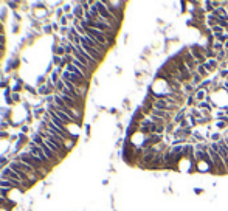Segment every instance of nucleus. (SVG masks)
I'll list each match as a JSON object with an SVG mask.
<instances>
[{
	"label": "nucleus",
	"instance_id": "nucleus-1",
	"mask_svg": "<svg viewBox=\"0 0 228 211\" xmlns=\"http://www.w3.org/2000/svg\"><path fill=\"white\" fill-rule=\"evenodd\" d=\"M16 160H19V162H23V163H26V165H30V166H31V168H34L36 171H39V169H44V168H45V163L41 160V158H37V157L31 155L30 152H28V154H19Z\"/></svg>",
	"mask_w": 228,
	"mask_h": 211
},
{
	"label": "nucleus",
	"instance_id": "nucleus-2",
	"mask_svg": "<svg viewBox=\"0 0 228 211\" xmlns=\"http://www.w3.org/2000/svg\"><path fill=\"white\" fill-rule=\"evenodd\" d=\"M95 6H96V9H98V12H99V17L104 20V22H107L112 28L115 26V17L109 12V9H107V6L104 5V2H95Z\"/></svg>",
	"mask_w": 228,
	"mask_h": 211
},
{
	"label": "nucleus",
	"instance_id": "nucleus-3",
	"mask_svg": "<svg viewBox=\"0 0 228 211\" xmlns=\"http://www.w3.org/2000/svg\"><path fill=\"white\" fill-rule=\"evenodd\" d=\"M180 56H182V59H183V62L186 64V67L189 69V72L193 73V72H196L197 70V67H199V62L194 59V56L191 55V51H189V48H185V50H182L180 51Z\"/></svg>",
	"mask_w": 228,
	"mask_h": 211
},
{
	"label": "nucleus",
	"instance_id": "nucleus-4",
	"mask_svg": "<svg viewBox=\"0 0 228 211\" xmlns=\"http://www.w3.org/2000/svg\"><path fill=\"white\" fill-rule=\"evenodd\" d=\"M208 154H210V158H211V163H213V168L214 169H219V172L222 174V172H225V169H226V166H225V163H223V160H222V157L214 151V149H208Z\"/></svg>",
	"mask_w": 228,
	"mask_h": 211
},
{
	"label": "nucleus",
	"instance_id": "nucleus-5",
	"mask_svg": "<svg viewBox=\"0 0 228 211\" xmlns=\"http://www.w3.org/2000/svg\"><path fill=\"white\" fill-rule=\"evenodd\" d=\"M30 154H31V155H34V157H37V158H41V160H42L45 165H48V163H50V160H48V157L45 155V152H44L41 148H39L37 144H34V143H33V144H30Z\"/></svg>",
	"mask_w": 228,
	"mask_h": 211
},
{
	"label": "nucleus",
	"instance_id": "nucleus-6",
	"mask_svg": "<svg viewBox=\"0 0 228 211\" xmlns=\"http://www.w3.org/2000/svg\"><path fill=\"white\" fill-rule=\"evenodd\" d=\"M2 179H6V180H20V176L17 174V172H14L9 166L8 168H5L3 169V172H2Z\"/></svg>",
	"mask_w": 228,
	"mask_h": 211
},
{
	"label": "nucleus",
	"instance_id": "nucleus-7",
	"mask_svg": "<svg viewBox=\"0 0 228 211\" xmlns=\"http://www.w3.org/2000/svg\"><path fill=\"white\" fill-rule=\"evenodd\" d=\"M206 96H208V90H203V89H197V92L194 93V98L197 102L206 101Z\"/></svg>",
	"mask_w": 228,
	"mask_h": 211
},
{
	"label": "nucleus",
	"instance_id": "nucleus-8",
	"mask_svg": "<svg viewBox=\"0 0 228 211\" xmlns=\"http://www.w3.org/2000/svg\"><path fill=\"white\" fill-rule=\"evenodd\" d=\"M205 69L208 73H213L214 70H219V62L216 59H208V62L205 64Z\"/></svg>",
	"mask_w": 228,
	"mask_h": 211
},
{
	"label": "nucleus",
	"instance_id": "nucleus-9",
	"mask_svg": "<svg viewBox=\"0 0 228 211\" xmlns=\"http://www.w3.org/2000/svg\"><path fill=\"white\" fill-rule=\"evenodd\" d=\"M39 148H41V149H42V151L45 152V155L48 157V160H50V162H51V160H55V158H56V157H55L56 154H55V152H53V151H51V149H50V148L47 146V143H45V141H44V143H42V144H41V146H39Z\"/></svg>",
	"mask_w": 228,
	"mask_h": 211
},
{
	"label": "nucleus",
	"instance_id": "nucleus-10",
	"mask_svg": "<svg viewBox=\"0 0 228 211\" xmlns=\"http://www.w3.org/2000/svg\"><path fill=\"white\" fill-rule=\"evenodd\" d=\"M202 79H203V78L200 76L197 72H193V73H191V84H193V85L199 87L200 84H202Z\"/></svg>",
	"mask_w": 228,
	"mask_h": 211
},
{
	"label": "nucleus",
	"instance_id": "nucleus-11",
	"mask_svg": "<svg viewBox=\"0 0 228 211\" xmlns=\"http://www.w3.org/2000/svg\"><path fill=\"white\" fill-rule=\"evenodd\" d=\"M205 20H206V23H208V26H210V28H213L214 25H217V16H214L213 12L206 16V19H205Z\"/></svg>",
	"mask_w": 228,
	"mask_h": 211
},
{
	"label": "nucleus",
	"instance_id": "nucleus-12",
	"mask_svg": "<svg viewBox=\"0 0 228 211\" xmlns=\"http://www.w3.org/2000/svg\"><path fill=\"white\" fill-rule=\"evenodd\" d=\"M211 33H213V36H214V37H216V36L223 34V33H225V30L222 28V26H219V25H214L213 28H211Z\"/></svg>",
	"mask_w": 228,
	"mask_h": 211
},
{
	"label": "nucleus",
	"instance_id": "nucleus-13",
	"mask_svg": "<svg viewBox=\"0 0 228 211\" xmlns=\"http://www.w3.org/2000/svg\"><path fill=\"white\" fill-rule=\"evenodd\" d=\"M210 138H211L213 143H219L223 138V135L220 134V132H213V134H210Z\"/></svg>",
	"mask_w": 228,
	"mask_h": 211
},
{
	"label": "nucleus",
	"instance_id": "nucleus-14",
	"mask_svg": "<svg viewBox=\"0 0 228 211\" xmlns=\"http://www.w3.org/2000/svg\"><path fill=\"white\" fill-rule=\"evenodd\" d=\"M211 48L216 51V53H219V51H223L225 48H223V44H220V42H217V41H214L213 44H211Z\"/></svg>",
	"mask_w": 228,
	"mask_h": 211
},
{
	"label": "nucleus",
	"instance_id": "nucleus-15",
	"mask_svg": "<svg viewBox=\"0 0 228 211\" xmlns=\"http://www.w3.org/2000/svg\"><path fill=\"white\" fill-rule=\"evenodd\" d=\"M196 72H197V73H199L200 76H202V78H206V76L210 75V73L206 72V69H205V65H199V67H197V70H196Z\"/></svg>",
	"mask_w": 228,
	"mask_h": 211
},
{
	"label": "nucleus",
	"instance_id": "nucleus-16",
	"mask_svg": "<svg viewBox=\"0 0 228 211\" xmlns=\"http://www.w3.org/2000/svg\"><path fill=\"white\" fill-rule=\"evenodd\" d=\"M0 188L11 189V188H12V185H11V182H9V180H6V179H2V180H0Z\"/></svg>",
	"mask_w": 228,
	"mask_h": 211
},
{
	"label": "nucleus",
	"instance_id": "nucleus-17",
	"mask_svg": "<svg viewBox=\"0 0 228 211\" xmlns=\"http://www.w3.org/2000/svg\"><path fill=\"white\" fill-rule=\"evenodd\" d=\"M186 106H188V107H191V109H193V106H197L196 98H194V96H188V98H186Z\"/></svg>",
	"mask_w": 228,
	"mask_h": 211
},
{
	"label": "nucleus",
	"instance_id": "nucleus-18",
	"mask_svg": "<svg viewBox=\"0 0 228 211\" xmlns=\"http://www.w3.org/2000/svg\"><path fill=\"white\" fill-rule=\"evenodd\" d=\"M226 126H228V124H226L225 121H222V120H217V121H216V127L220 129V130H223V132L226 130Z\"/></svg>",
	"mask_w": 228,
	"mask_h": 211
},
{
	"label": "nucleus",
	"instance_id": "nucleus-19",
	"mask_svg": "<svg viewBox=\"0 0 228 211\" xmlns=\"http://www.w3.org/2000/svg\"><path fill=\"white\" fill-rule=\"evenodd\" d=\"M55 51H56V53H59V55H62V53H64L65 50H64V47H56V48H55Z\"/></svg>",
	"mask_w": 228,
	"mask_h": 211
},
{
	"label": "nucleus",
	"instance_id": "nucleus-20",
	"mask_svg": "<svg viewBox=\"0 0 228 211\" xmlns=\"http://www.w3.org/2000/svg\"><path fill=\"white\" fill-rule=\"evenodd\" d=\"M9 189H6V188H2V197H3V199H5V197H6V193H8Z\"/></svg>",
	"mask_w": 228,
	"mask_h": 211
},
{
	"label": "nucleus",
	"instance_id": "nucleus-21",
	"mask_svg": "<svg viewBox=\"0 0 228 211\" xmlns=\"http://www.w3.org/2000/svg\"><path fill=\"white\" fill-rule=\"evenodd\" d=\"M61 25H62V26L67 25V17H62V19H61Z\"/></svg>",
	"mask_w": 228,
	"mask_h": 211
},
{
	"label": "nucleus",
	"instance_id": "nucleus-22",
	"mask_svg": "<svg viewBox=\"0 0 228 211\" xmlns=\"http://www.w3.org/2000/svg\"><path fill=\"white\" fill-rule=\"evenodd\" d=\"M61 33H62V34H65V33H69V30H67L65 26H62V28H61Z\"/></svg>",
	"mask_w": 228,
	"mask_h": 211
},
{
	"label": "nucleus",
	"instance_id": "nucleus-23",
	"mask_svg": "<svg viewBox=\"0 0 228 211\" xmlns=\"http://www.w3.org/2000/svg\"><path fill=\"white\" fill-rule=\"evenodd\" d=\"M53 82H58V73L53 75Z\"/></svg>",
	"mask_w": 228,
	"mask_h": 211
},
{
	"label": "nucleus",
	"instance_id": "nucleus-24",
	"mask_svg": "<svg viewBox=\"0 0 228 211\" xmlns=\"http://www.w3.org/2000/svg\"><path fill=\"white\" fill-rule=\"evenodd\" d=\"M44 31H45V33H50V31H51V26H45Z\"/></svg>",
	"mask_w": 228,
	"mask_h": 211
},
{
	"label": "nucleus",
	"instance_id": "nucleus-25",
	"mask_svg": "<svg viewBox=\"0 0 228 211\" xmlns=\"http://www.w3.org/2000/svg\"><path fill=\"white\" fill-rule=\"evenodd\" d=\"M0 197H2V188H0Z\"/></svg>",
	"mask_w": 228,
	"mask_h": 211
},
{
	"label": "nucleus",
	"instance_id": "nucleus-26",
	"mask_svg": "<svg viewBox=\"0 0 228 211\" xmlns=\"http://www.w3.org/2000/svg\"><path fill=\"white\" fill-rule=\"evenodd\" d=\"M226 69H228V59H226Z\"/></svg>",
	"mask_w": 228,
	"mask_h": 211
}]
</instances>
